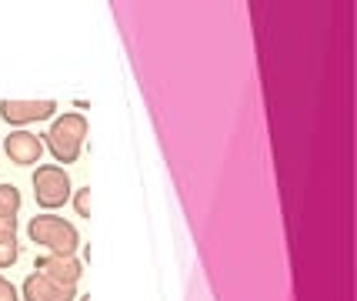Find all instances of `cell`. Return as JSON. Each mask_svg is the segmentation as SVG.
I'll return each instance as SVG.
<instances>
[{
    "label": "cell",
    "mask_w": 357,
    "mask_h": 301,
    "mask_svg": "<svg viewBox=\"0 0 357 301\" xmlns=\"http://www.w3.org/2000/svg\"><path fill=\"white\" fill-rule=\"evenodd\" d=\"M0 301H20V295H17V288L0 274Z\"/></svg>",
    "instance_id": "cell-11"
},
{
    "label": "cell",
    "mask_w": 357,
    "mask_h": 301,
    "mask_svg": "<svg viewBox=\"0 0 357 301\" xmlns=\"http://www.w3.org/2000/svg\"><path fill=\"white\" fill-rule=\"evenodd\" d=\"M27 235L33 244L47 248V254H74L80 248V235L70 221H63L57 214H37L27 224Z\"/></svg>",
    "instance_id": "cell-2"
},
{
    "label": "cell",
    "mask_w": 357,
    "mask_h": 301,
    "mask_svg": "<svg viewBox=\"0 0 357 301\" xmlns=\"http://www.w3.org/2000/svg\"><path fill=\"white\" fill-rule=\"evenodd\" d=\"M3 151H7V158L10 164L17 168H33L40 154H44V138H37L31 131H10V138L3 141Z\"/></svg>",
    "instance_id": "cell-5"
},
{
    "label": "cell",
    "mask_w": 357,
    "mask_h": 301,
    "mask_svg": "<svg viewBox=\"0 0 357 301\" xmlns=\"http://www.w3.org/2000/svg\"><path fill=\"white\" fill-rule=\"evenodd\" d=\"M0 235H17V218H0Z\"/></svg>",
    "instance_id": "cell-12"
},
{
    "label": "cell",
    "mask_w": 357,
    "mask_h": 301,
    "mask_svg": "<svg viewBox=\"0 0 357 301\" xmlns=\"http://www.w3.org/2000/svg\"><path fill=\"white\" fill-rule=\"evenodd\" d=\"M57 114L54 101H0V117L7 124H37V121H50Z\"/></svg>",
    "instance_id": "cell-4"
},
{
    "label": "cell",
    "mask_w": 357,
    "mask_h": 301,
    "mask_svg": "<svg viewBox=\"0 0 357 301\" xmlns=\"http://www.w3.org/2000/svg\"><path fill=\"white\" fill-rule=\"evenodd\" d=\"M20 211V191L14 184H0V218H17Z\"/></svg>",
    "instance_id": "cell-8"
},
{
    "label": "cell",
    "mask_w": 357,
    "mask_h": 301,
    "mask_svg": "<svg viewBox=\"0 0 357 301\" xmlns=\"http://www.w3.org/2000/svg\"><path fill=\"white\" fill-rule=\"evenodd\" d=\"M44 141L61 164H74L87 141V117L84 114H57L50 131L44 134Z\"/></svg>",
    "instance_id": "cell-1"
},
{
    "label": "cell",
    "mask_w": 357,
    "mask_h": 301,
    "mask_svg": "<svg viewBox=\"0 0 357 301\" xmlns=\"http://www.w3.org/2000/svg\"><path fill=\"white\" fill-rule=\"evenodd\" d=\"M20 258V248H17V235H0V268H10Z\"/></svg>",
    "instance_id": "cell-9"
},
{
    "label": "cell",
    "mask_w": 357,
    "mask_h": 301,
    "mask_svg": "<svg viewBox=\"0 0 357 301\" xmlns=\"http://www.w3.org/2000/svg\"><path fill=\"white\" fill-rule=\"evenodd\" d=\"M77 301H91V295H84V298H77Z\"/></svg>",
    "instance_id": "cell-13"
},
{
    "label": "cell",
    "mask_w": 357,
    "mask_h": 301,
    "mask_svg": "<svg viewBox=\"0 0 357 301\" xmlns=\"http://www.w3.org/2000/svg\"><path fill=\"white\" fill-rule=\"evenodd\" d=\"M37 271L47 274L50 281H57V285L77 288L80 274H84V265H80L74 254H44V258H37Z\"/></svg>",
    "instance_id": "cell-7"
},
{
    "label": "cell",
    "mask_w": 357,
    "mask_h": 301,
    "mask_svg": "<svg viewBox=\"0 0 357 301\" xmlns=\"http://www.w3.org/2000/svg\"><path fill=\"white\" fill-rule=\"evenodd\" d=\"M70 198H74V207H77V214H80V218H91V188L74 191Z\"/></svg>",
    "instance_id": "cell-10"
},
{
    "label": "cell",
    "mask_w": 357,
    "mask_h": 301,
    "mask_svg": "<svg viewBox=\"0 0 357 301\" xmlns=\"http://www.w3.org/2000/svg\"><path fill=\"white\" fill-rule=\"evenodd\" d=\"M70 194H74V188H70V177H67L63 168L47 164V168H37V171H33V198H37L40 207L57 211V207H63L70 201Z\"/></svg>",
    "instance_id": "cell-3"
},
{
    "label": "cell",
    "mask_w": 357,
    "mask_h": 301,
    "mask_svg": "<svg viewBox=\"0 0 357 301\" xmlns=\"http://www.w3.org/2000/svg\"><path fill=\"white\" fill-rule=\"evenodd\" d=\"M20 295H24V301H77V288L57 285V281H50L47 274L33 271L31 278L24 281Z\"/></svg>",
    "instance_id": "cell-6"
}]
</instances>
